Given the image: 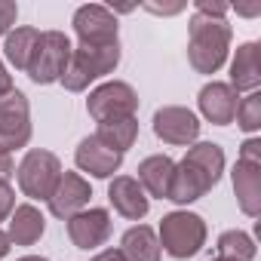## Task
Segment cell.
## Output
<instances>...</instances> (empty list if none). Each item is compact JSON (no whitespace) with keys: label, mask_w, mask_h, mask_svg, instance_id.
<instances>
[{"label":"cell","mask_w":261,"mask_h":261,"mask_svg":"<svg viewBox=\"0 0 261 261\" xmlns=\"http://www.w3.org/2000/svg\"><path fill=\"white\" fill-rule=\"evenodd\" d=\"M74 31L83 46H111L117 40V19L108 7L86 4L74 13Z\"/></svg>","instance_id":"9c48e42d"},{"label":"cell","mask_w":261,"mask_h":261,"mask_svg":"<svg viewBox=\"0 0 261 261\" xmlns=\"http://www.w3.org/2000/svg\"><path fill=\"white\" fill-rule=\"evenodd\" d=\"M19 261H46V258H40V255H25V258H19Z\"/></svg>","instance_id":"e575fe53"},{"label":"cell","mask_w":261,"mask_h":261,"mask_svg":"<svg viewBox=\"0 0 261 261\" xmlns=\"http://www.w3.org/2000/svg\"><path fill=\"white\" fill-rule=\"evenodd\" d=\"M154 133L166 145H194L200 136V120L194 111L169 105V108H160L154 114Z\"/></svg>","instance_id":"30bf717a"},{"label":"cell","mask_w":261,"mask_h":261,"mask_svg":"<svg viewBox=\"0 0 261 261\" xmlns=\"http://www.w3.org/2000/svg\"><path fill=\"white\" fill-rule=\"evenodd\" d=\"M258 83H261V46L249 40L233 56V65H230V89L233 92H255Z\"/></svg>","instance_id":"e0dca14e"},{"label":"cell","mask_w":261,"mask_h":261,"mask_svg":"<svg viewBox=\"0 0 261 261\" xmlns=\"http://www.w3.org/2000/svg\"><path fill=\"white\" fill-rule=\"evenodd\" d=\"M237 126L243 133H255L261 126V95L258 92H249L240 105H237Z\"/></svg>","instance_id":"cb8c5ba5"},{"label":"cell","mask_w":261,"mask_h":261,"mask_svg":"<svg viewBox=\"0 0 261 261\" xmlns=\"http://www.w3.org/2000/svg\"><path fill=\"white\" fill-rule=\"evenodd\" d=\"M237 92L230 89V83H206L203 89H200V111H203V117L209 120V123H215V126H227V123H233V117H237Z\"/></svg>","instance_id":"9a60e30c"},{"label":"cell","mask_w":261,"mask_h":261,"mask_svg":"<svg viewBox=\"0 0 261 261\" xmlns=\"http://www.w3.org/2000/svg\"><path fill=\"white\" fill-rule=\"evenodd\" d=\"M37 43H40V31H37V28H16V31L7 34L4 53H7L10 65H16L19 71L28 74L31 59H34V53H37Z\"/></svg>","instance_id":"7402d4cb"},{"label":"cell","mask_w":261,"mask_h":261,"mask_svg":"<svg viewBox=\"0 0 261 261\" xmlns=\"http://www.w3.org/2000/svg\"><path fill=\"white\" fill-rule=\"evenodd\" d=\"M16 175V163H13V157L7 154V151H0V181H10Z\"/></svg>","instance_id":"f1b7e54d"},{"label":"cell","mask_w":261,"mask_h":261,"mask_svg":"<svg viewBox=\"0 0 261 261\" xmlns=\"http://www.w3.org/2000/svg\"><path fill=\"white\" fill-rule=\"evenodd\" d=\"M31 142V108L28 98L13 89L0 98V151H16Z\"/></svg>","instance_id":"52a82bcc"},{"label":"cell","mask_w":261,"mask_h":261,"mask_svg":"<svg viewBox=\"0 0 261 261\" xmlns=\"http://www.w3.org/2000/svg\"><path fill=\"white\" fill-rule=\"evenodd\" d=\"M233 194H237L240 209L249 218H258V212H261V163L237 160V166H233Z\"/></svg>","instance_id":"2e32d148"},{"label":"cell","mask_w":261,"mask_h":261,"mask_svg":"<svg viewBox=\"0 0 261 261\" xmlns=\"http://www.w3.org/2000/svg\"><path fill=\"white\" fill-rule=\"evenodd\" d=\"M215 261H230V258H215Z\"/></svg>","instance_id":"d590c367"},{"label":"cell","mask_w":261,"mask_h":261,"mask_svg":"<svg viewBox=\"0 0 261 261\" xmlns=\"http://www.w3.org/2000/svg\"><path fill=\"white\" fill-rule=\"evenodd\" d=\"M240 160H246V163H261V142H258V139H246L243 148H240Z\"/></svg>","instance_id":"4316f807"},{"label":"cell","mask_w":261,"mask_h":261,"mask_svg":"<svg viewBox=\"0 0 261 261\" xmlns=\"http://www.w3.org/2000/svg\"><path fill=\"white\" fill-rule=\"evenodd\" d=\"M74 160H77V166H80L83 172H89L92 178H111V175L120 169L123 154H117L114 148H108L105 142H98L95 136H89V139H83V142L77 145Z\"/></svg>","instance_id":"5bb4252c"},{"label":"cell","mask_w":261,"mask_h":261,"mask_svg":"<svg viewBox=\"0 0 261 261\" xmlns=\"http://www.w3.org/2000/svg\"><path fill=\"white\" fill-rule=\"evenodd\" d=\"M92 261H123V255H120V249H105V252H98Z\"/></svg>","instance_id":"1f68e13d"},{"label":"cell","mask_w":261,"mask_h":261,"mask_svg":"<svg viewBox=\"0 0 261 261\" xmlns=\"http://www.w3.org/2000/svg\"><path fill=\"white\" fill-rule=\"evenodd\" d=\"M68 237L77 249H98L111 237V215L108 209H83L68 218Z\"/></svg>","instance_id":"8fae6325"},{"label":"cell","mask_w":261,"mask_h":261,"mask_svg":"<svg viewBox=\"0 0 261 261\" xmlns=\"http://www.w3.org/2000/svg\"><path fill=\"white\" fill-rule=\"evenodd\" d=\"M172 172H175V163H172L166 154H154V157H148V160L139 163V178H136V181H139L151 197L169 200Z\"/></svg>","instance_id":"ac0fdd59"},{"label":"cell","mask_w":261,"mask_h":261,"mask_svg":"<svg viewBox=\"0 0 261 261\" xmlns=\"http://www.w3.org/2000/svg\"><path fill=\"white\" fill-rule=\"evenodd\" d=\"M16 16H19V7L13 0H0V37L10 34V28L16 25Z\"/></svg>","instance_id":"d4e9b609"},{"label":"cell","mask_w":261,"mask_h":261,"mask_svg":"<svg viewBox=\"0 0 261 261\" xmlns=\"http://www.w3.org/2000/svg\"><path fill=\"white\" fill-rule=\"evenodd\" d=\"M92 191H89V181L80 178L77 172H62L53 197H49V209L56 218H71L77 212H83V206L89 203Z\"/></svg>","instance_id":"7c38bea8"},{"label":"cell","mask_w":261,"mask_h":261,"mask_svg":"<svg viewBox=\"0 0 261 261\" xmlns=\"http://www.w3.org/2000/svg\"><path fill=\"white\" fill-rule=\"evenodd\" d=\"M108 200H111V206H114L123 218H129V221L145 218V215H148V206H151L145 188H142L133 175H114V181H111V188H108Z\"/></svg>","instance_id":"4fadbf2b"},{"label":"cell","mask_w":261,"mask_h":261,"mask_svg":"<svg viewBox=\"0 0 261 261\" xmlns=\"http://www.w3.org/2000/svg\"><path fill=\"white\" fill-rule=\"evenodd\" d=\"M71 40L68 34L62 31H43L40 34V43H37V53L31 59V68H28V77L34 83H56L62 80L65 68H68V59H71Z\"/></svg>","instance_id":"8992f818"},{"label":"cell","mask_w":261,"mask_h":261,"mask_svg":"<svg viewBox=\"0 0 261 261\" xmlns=\"http://www.w3.org/2000/svg\"><path fill=\"white\" fill-rule=\"evenodd\" d=\"M218 258H230V261H252L255 258V243L249 233L243 230H224L218 237Z\"/></svg>","instance_id":"603a6c76"},{"label":"cell","mask_w":261,"mask_h":261,"mask_svg":"<svg viewBox=\"0 0 261 261\" xmlns=\"http://www.w3.org/2000/svg\"><path fill=\"white\" fill-rule=\"evenodd\" d=\"M4 255H10V237L0 230V258H4Z\"/></svg>","instance_id":"d6a6232c"},{"label":"cell","mask_w":261,"mask_h":261,"mask_svg":"<svg viewBox=\"0 0 261 261\" xmlns=\"http://www.w3.org/2000/svg\"><path fill=\"white\" fill-rule=\"evenodd\" d=\"M120 62V43H111V46H83L77 43L71 49V59H68V68L62 74V86L68 92H83L92 80L111 74Z\"/></svg>","instance_id":"3957f363"},{"label":"cell","mask_w":261,"mask_h":261,"mask_svg":"<svg viewBox=\"0 0 261 261\" xmlns=\"http://www.w3.org/2000/svg\"><path fill=\"white\" fill-rule=\"evenodd\" d=\"M10 92H13V77L7 74L4 62H0V98H4V95H10Z\"/></svg>","instance_id":"4dcf8cb0"},{"label":"cell","mask_w":261,"mask_h":261,"mask_svg":"<svg viewBox=\"0 0 261 261\" xmlns=\"http://www.w3.org/2000/svg\"><path fill=\"white\" fill-rule=\"evenodd\" d=\"M98 142H105L108 148H114L117 154H126L139 139V120L136 117H114V120H101L98 123Z\"/></svg>","instance_id":"44dd1931"},{"label":"cell","mask_w":261,"mask_h":261,"mask_svg":"<svg viewBox=\"0 0 261 261\" xmlns=\"http://www.w3.org/2000/svg\"><path fill=\"white\" fill-rule=\"evenodd\" d=\"M206 243V221L194 212H169L160 221V249L172 258H194Z\"/></svg>","instance_id":"277c9868"},{"label":"cell","mask_w":261,"mask_h":261,"mask_svg":"<svg viewBox=\"0 0 261 261\" xmlns=\"http://www.w3.org/2000/svg\"><path fill=\"white\" fill-rule=\"evenodd\" d=\"M145 10H151V13H160V16H175V13H181V10H185V4H172V7H160V4H145Z\"/></svg>","instance_id":"f546056e"},{"label":"cell","mask_w":261,"mask_h":261,"mask_svg":"<svg viewBox=\"0 0 261 261\" xmlns=\"http://www.w3.org/2000/svg\"><path fill=\"white\" fill-rule=\"evenodd\" d=\"M86 111L101 123V120H114V117H136L139 111V95L129 83H120V80H111V83H101L98 89L89 92L86 98Z\"/></svg>","instance_id":"ba28073f"},{"label":"cell","mask_w":261,"mask_h":261,"mask_svg":"<svg viewBox=\"0 0 261 261\" xmlns=\"http://www.w3.org/2000/svg\"><path fill=\"white\" fill-rule=\"evenodd\" d=\"M197 13H200V16H209V19H224V13H227V4H212V0H197Z\"/></svg>","instance_id":"83f0119b"},{"label":"cell","mask_w":261,"mask_h":261,"mask_svg":"<svg viewBox=\"0 0 261 261\" xmlns=\"http://www.w3.org/2000/svg\"><path fill=\"white\" fill-rule=\"evenodd\" d=\"M13 209H16V194L7 181H0V221L7 215H13Z\"/></svg>","instance_id":"484cf974"},{"label":"cell","mask_w":261,"mask_h":261,"mask_svg":"<svg viewBox=\"0 0 261 261\" xmlns=\"http://www.w3.org/2000/svg\"><path fill=\"white\" fill-rule=\"evenodd\" d=\"M221 172H224V151L215 142H197V145H191V151L185 154V160L175 163L169 200H175V203H194V200L206 197L218 185Z\"/></svg>","instance_id":"6da1fadb"},{"label":"cell","mask_w":261,"mask_h":261,"mask_svg":"<svg viewBox=\"0 0 261 261\" xmlns=\"http://www.w3.org/2000/svg\"><path fill=\"white\" fill-rule=\"evenodd\" d=\"M237 13H243V16H258V13H261V7H240Z\"/></svg>","instance_id":"836d02e7"},{"label":"cell","mask_w":261,"mask_h":261,"mask_svg":"<svg viewBox=\"0 0 261 261\" xmlns=\"http://www.w3.org/2000/svg\"><path fill=\"white\" fill-rule=\"evenodd\" d=\"M43 230H46V218L40 215V209H34L31 203L13 209V215H10V230H7L10 243H16V246H34V243L43 237Z\"/></svg>","instance_id":"d6986e66"},{"label":"cell","mask_w":261,"mask_h":261,"mask_svg":"<svg viewBox=\"0 0 261 261\" xmlns=\"http://www.w3.org/2000/svg\"><path fill=\"white\" fill-rule=\"evenodd\" d=\"M230 49V25L224 19H209L194 13L191 16V40H188V62L200 74H215Z\"/></svg>","instance_id":"7a4b0ae2"},{"label":"cell","mask_w":261,"mask_h":261,"mask_svg":"<svg viewBox=\"0 0 261 261\" xmlns=\"http://www.w3.org/2000/svg\"><path fill=\"white\" fill-rule=\"evenodd\" d=\"M160 240L148 224L129 227L120 240V255L123 261H160Z\"/></svg>","instance_id":"ffe728a7"},{"label":"cell","mask_w":261,"mask_h":261,"mask_svg":"<svg viewBox=\"0 0 261 261\" xmlns=\"http://www.w3.org/2000/svg\"><path fill=\"white\" fill-rule=\"evenodd\" d=\"M16 175H19V188H22L25 197L49 200L56 185H59V178H62V163L49 151H28L25 160L19 163Z\"/></svg>","instance_id":"5b68a950"}]
</instances>
